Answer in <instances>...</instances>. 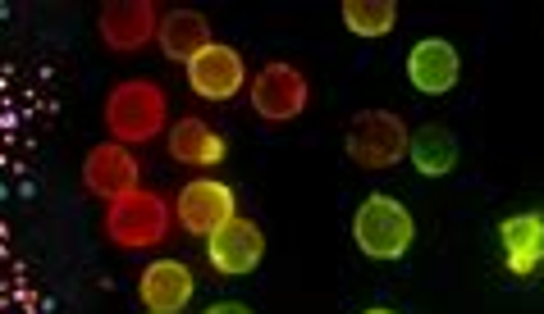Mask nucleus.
Returning <instances> with one entry per match:
<instances>
[{"label": "nucleus", "mask_w": 544, "mask_h": 314, "mask_svg": "<svg viewBox=\"0 0 544 314\" xmlns=\"http://www.w3.org/2000/svg\"><path fill=\"white\" fill-rule=\"evenodd\" d=\"M106 132L119 146H152L156 137L170 132V96L152 77H124L106 96Z\"/></svg>", "instance_id": "1"}, {"label": "nucleus", "mask_w": 544, "mask_h": 314, "mask_svg": "<svg viewBox=\"0 0 544 314\" xmlns=\"http://www.w3.org/2000/svg\"><path fill=\"white\" fill-rule=\"evenodd\" d=\"M417 242V219L398 196L389 192H371L362 196V205L353 210V247L366 256V260H402Z\"/></svg>", "instance_id": "2"}, {"label": "nucleus", "mask_w": 544, "mask_h": 314, "mask_svg": "<svg viewBox=\"0 0 544 314\" xmlns=\"http://www.w3.org/2000/svg\"><path fill=\"white\" fill-rule=\"evenodd\" d=\"M101 228H106V242L119 251H156V247H165L170 228H174V201H165L152 187H138L106 205Z\"/></svg>", "instance_id": "3"}, {"label": "nucleus", "mask_w": 544, "mask_h": 314, "mask_svg": "<svg viewBox=\"0 0 544 314\" xmlns=\"http://www.w3.org/2000/svg\"><path fill=\"white\" fill-rule=\"evenodd\" d=\"M407 146H412V128H407L393 110H362L353 114L348 132H344V150L357 169H393L398 160H407Z\"/></svg>", "instance_id": "4"}, {"label": "nucleus", "mask_w": 544, "mask_h": 314, "mask_svg": "<svg viewBox=\"0 0 544 314\" xmlns=\"http://www.w3.org/2000/svg\"><path fill=\"white\" fill-rule=\"evenodd\" d=\"M247 101L256 110V119L265 123H293L307 114L311 105V83L307 73L289 59H270L252 73V87H247Z\"/></svg>", "instance_id": "5"}, {"label": "nucleus", "mask_w": 544, "mask_h": 314, "mask_svg": "<svg viewBox=\"0 0 544 314\" xmlns=\"http://www.w3.org/2000/svg\"><path fill=\"white\" fill-rule=\"evenodd\" d=\"M229 219H238V192L220 178H192L179 187L174 196V223L188 232V238H201L207 242L211 232H220Z\"/></svg>", "instance_id": "6"}, {"label": "nucleus", "mask_w": 544, "mask_h": 314, "mask_svg": "<svg viewBox=\"0 0 544 314\" xmlns=\"http://www.w3.org/2000/svg\"><path fill=\"white\" fill-rule=\"evenodd\" d=\"M183 73H188V92L211 105H225V101L243 96V87H247V59L238 46H225V41H211Z\"/></svg>", "instance_id": "7"}, {"label": "nucleus", "mask_w": 544, "mask_h": 314, "mask_svg": "<svg viewBox=\"0 0 544 314\" xmlns=\"http://www.w3.org/2000/svg\"><path fill=\"white\" fill-rule=\"evenodd\" d=\"M161 5L156 0H110L101 5V19H97V32L106 41V50L115 55H138L156 41L161 32Z\"/></svg>", "instance_id": "8"}, {"label": "nucleus", "mask_w": 544, "mask_h": 314, "mask_svg": "<svg viewBox=\"0 0 544 314\" xmlns=\"http://www.w3.org/2000/svg\"><path fill=\"white\" fill-rule=\"evenodd\" d=\"M83 187L97 196V201H119L128 192L143 187V165L138 155H133V146H119V141H97L88 155H83Z\"/></svg>", "instance_id": "9"}, {"label": "nucleus", "mask_w": 544, "mask_h": 314, "mask_svg": "<svg viewBox=\"0 0 544 314\" xmlns=\"http://www.w3.org/2000/svg\"><path fill=\"white\" fill-rule=\"evenodd\" d=\"M265 260V232L256 219H229L220 232L207 238V265L220 274V278H247L256 274Z\"/></svg>", "instance_id": "10"}, {"label": "nucleus", "mask_w": 544, "mask_h": 314, "mask_svg": "<svg viewBox=\"0 0 544 314\" xmlns=\"http://www.w3.org/2000/svg\"><path fill=\"white\" fill-rule=\"evenodd\" d=\"M192 296H197V278H192V269L183 260L161 256V260L143 265L138 301L147 305V314H183L192 305Z\"/></svg>", "instance_id": "11"}, {"label": "nucleus", "mask_w": 544, "mask_h": 314, "mask_svg": "<svg viewBox=\"0 0 544 314\" xmlns=\"http://www.w3.org/2000/svg\"><path fill=\"white\" fill-rule=\"evenodd\" d=\"M462 77V55L448 37H421L412 50H407V83H412L421 96H444L457 87Z\"/></svg>", "instance_id": "12"}, {"label": "nucleus", "mask_w": 544, "mask_h": 314, "mask_svg": "<svg viewBox=\"0 0 544 314\" xmlns=\"http://www.w3.org/2000/svg\"><path fill=\"white\" fill-rule=\"evenodd\" d=\"M499 256L512 278H535L544 269V214H508L499 223Z\"/></svg>", "instance_id": "13"}, {"label": "nucleus", "mask_w": 544, "mask_h": 314, "mask_svg": "<svg viewBox=\"0 0 544 314\" xmlns=\"http://www.w3.org/2000/svg\"><path fill=\"white\" fill-rule=\"evenodd\" d=\"M165 150L174 155L179 165H188V169H216V165H225L229 141H225V132L216 123L197 119V114H183L179 123H170Z\"/></svg>", "instance_id": "14"}, {"label": "nucleus", "mask_w": 544, "mask_h": 314, "mask_svg": "<svg viewBox=\"0 0 544 314\" xmlns=\"http://www.w3.org/2000/svg\"><path fill=\"white\" fill-rule=\"evenodd\" d=\"M211 41H216V32H211V23H207V14H201V10H165L161 14L156 46H161L165 59H174V64L188 68Z\"/></svg>", "instance_id": "15"}, {"label": "nucleus", "mask_w": 544, "mask_h": 314, "mask_svg": "<svg viewBox=\"0 0 544 314\" xmlns=\"http://www.w3.org/2000/svg\"><path fill=\"white\" fill-rule=\"evenodd\" d=\"M407 160L421 178H448L457 169V137L444 123H426L412 132V146H407Z\"/></svg>", "instance_id": "16"}, {"label": "nucleus", "mask_w": 544, "mask_h": 314, "mask_svg": "<svg viewBox=\"0 0 544 314\" xmlns=\"http://www.w3.org/2000/svg\"><path fill=\"white\" fill-rule=\"evenodd\" d=\"M338 19H344V28H348L353 37L375 41V37H389V32H393L398 5H393V0H344V5H338Z\"/></svg>", "instance_id": "17"}, {"label": "nucleus", "mask_w": 544, "mask_h": 314, "mask_svg": "<svg viewBox=\"0 0 544 314\" xmlns=\"http://www.w3.org/2000/svg\"><path fill=\"white\" fill-rule=\"evenodd\" d=\"M201 314H256L252 305H243V301H216V305H207Z\"/></svg>", "instance_id": "18"}, {"label": "nucleus", "mask_w": 544, "mask_h": 314, "mask_svg": "<svg viewBox=\"0 0 544 314\" xmlns=\"http://www.w3.org/2000/svg\"><path fill=\"white\" fill-rule=\"evenodd\" d=\"M362 314H398V310H389V305H371V310H362Z\"/></svg>", "instance_id": "19"}]
</instances>
